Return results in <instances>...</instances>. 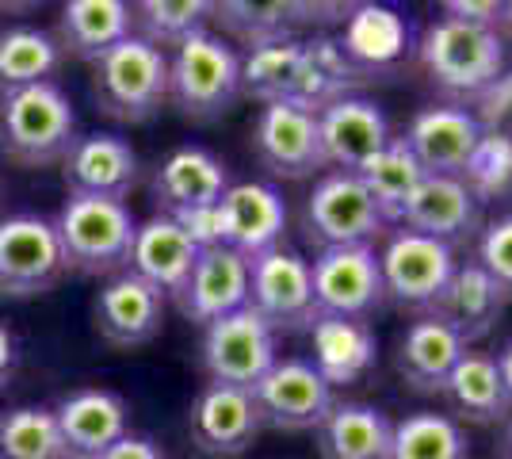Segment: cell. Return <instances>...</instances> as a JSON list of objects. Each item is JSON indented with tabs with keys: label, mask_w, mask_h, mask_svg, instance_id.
Wrapping results in <instances>:
<instances>
[{
	"label": "cell",
	"mask_w": 512,
	"mask_h": 459,
	"mask_svg": "<svg viewBox=\"0 0 512 459\" xmlns=\"http://www.w3.org/2000/svg\"><path fill=\"white\" fill-rule=\"evenodd\" d=\"M417 62L428 81L451 100H474L501 85L505 73V43L490 27L440 16L417 39Z\"/></svg>",
	"instance_id": "6da1fadb"
},
{
	"label": "cell",
	"mask_w": 512,
	"mask_h": 459,
	"mask_svg": "<svg viewBox=\"0 0 512 459\" xmlns=\"http://www.w3.org/2000/svg\"><path fill=\"white\" fill-rule=\"evenodd\" d=\"M77 142V111L54 81L0 96V153L20 169L62 165Z\"/></svg>",
	"instance_id": "7a4b0ae2"
},
{
	"label": "cell",
	"mask_w": 512,
	"mask_h": 459,
	"mask_svg": "<svg viewBox=\"0 0 512 459\" xmlns=\"http://www.w3.org/2000/svg\"><path fill=\"white\" fill-rule=\"evenodd\" d=\"M92 100L111 123L142 127L169 104V54L130 35L92 62Z\"/></svg>",
	"instance_id": "3957f363"
},
{
	"label": "cell",
	"mask_w": 512,
	"mask_h": 459,
	"mask_svg": "<svg viewBox=\"0 0 512 459\" xmlns=\"http://www.w3.org/2000/svg\"><path fill=\"white\" fill-rule=\"evenodd\" d=\"M241 100V54L230 39L199 31L169 54V104L192 123H214Z\"/></svg>",
	"instance_id": "277c9868"
},
{
	"label": "cell",
	"mask_w": 512,
	"mask_h": 459,
	"mask_svg": "<svg viewBox=\"0 0 512 459\" xmlns=\"http://www.w3.org/2000/svg\"><path fill=\"white\" fill-rule=\"evenodd\" d=\"M65 268L81 276H115L130 261L138 222L123 199L69 196L54 219Z\"/></svg>",
	"instance_id": "5b68a950"
},
{
	"label": "cell",
	"mask_w": 512,
	"mask_h": 459,
	"mask_svg": "<svg viewBox=\"0 0 512 459\" xmlns=\"http://www.w3.org/2000/svg\"><path fill=\"white\" fill-rule=\"evenodd\" d=\"M379 268H383L386 303L409 310L413 318H425V314H436L459 261H455L451 245L413 234L402 226L386 238L383 253H379Z\"/></svg>",
	"instance_id": "8992f818"
},
{
	"label": "cell",
	"mask_w": 512,
	"mask_h": 459,
	"mask_svg": "<svg viewBox=\"0 0 512 459\" xmlns=\"http://www.w3.org/2000/svg\"><path fill=\"white\" fill-rule=\"evenodd\" d=\"M302 230L306 241L321 249L337 245H375V238L386 234V219L379 215L371 192L363 188L356 173H325L318 176L314 192L306 196L302 211Z\"/></svg>",
	"instance_id": "52a82bcc"
},
{
	"label": "cell",
	"mask_w": 512,
	"mask_h": 459,
	"mask_svg": "<svg viewBox=\"0 0 512 459\" xmlns=\"http://www.w3.org/2000/svg\"><path fill=\"white\" fill-rule=\"evenodd\" d=\"M276 360L279 333H272V326L249 306L203 326V368L211 383L253 391Z\"/></svg>",
	"instance_id": "ba28073f"
},
{
	"label": "cell",
	"mask_w": 512,
	"mask_h": 459,
	"mask_svg": "<svg viewBox=\"0 0 512 459\" xmlns=\"http://www.w3.org/2000/svg\"><path fill=\"white\" fill-rule=\"evenodd\" d=\"M310 280H314L318 314L367 322L371 314H379L386 306L383 268H379V249L375 245L321 249L318 257L310 261Z\"/></svg>",
	"instance_id": "9c48e42d"
},
{
	"label": "cell",
	"mask_w": 512,
	"mask_h": 459,
	"mask_svg": "<svg viewBox=\"0 0 512 459\" xmlns=\"http://www.w3.org/2000/svg\"><path fill=\"white\" fill-rule=\"evenodd\" d=\"M65 253L54 222L43 215H12L0 222V295L39 299L62 280Z\"/></svg>",
	"instance_id": "30bf717a"
},
{
	"label": "cell",
	"mask_w": 512,
	"mask_h": 459,
	"mask_svg": "<svg viewBox=\"0 0 512 459\" xmlns=\"http://www.w3.org/2000/svg\"><path fill=\"white\" fill-rule=\"evenodd\" d=\"M402 142L428 176L467 180L486 146V123L463 104H432L409 119Z\"/></svg>",
	"instance_id": "8fae6325"
},
{
	"label": "cell",
	"mask_w": 512,
	"mask_h": 459,
	"mask_svg": "<svg viewBox=\"0 0 512 459\" xmlns=\"http://www.w3.org/2000/svg\"><path fill=\"white\" fill-rule=\"evenodd\" d=\"M253 402L264 429H276V433H310V429L318 433V425L337 406L333 387L302 356H279L268 375L253 387Z\"/></svg>",
	"instance_id": "7c38bea8"
},
{
	"label": "cell",
	"mask_w": 512,
	"mask_h": 459,
	"mask_svg": "<svg viewBox=\"0 0 512 459\" xmlns=\"http://www.w3.org/2000/svg\"><path fill=\"white\" fill-rule=\"evenodd\" d=\"M249 310H256L272 333L310 329V322L318 318L310 261L283 245L249 261Z\"/></svg>",
	"instance_id": "4fadbf2b"
},
{
	"label": "cell",
	"mask_w": 512,
	"mask_h": 459,
	"mask_svg": "<svg viewBox=\"0 0 512 459\" xmlns=\"http://www.w3.org/2000/svg\"><path fill=\"white\" fill-rule=\"evenodd\" d=\"M253 153L272 176L306 180L318 176L325 165L318 115L295 104H264L253 123Z\"/></svg>",
	"instance_id": "5bb4252c"
},
{
	"label": "cell",
	"mask_w": 512,
	"mask_h": 459,
	"mask_svg": "<svg viewBox=\"0 0 512 459\" xmlns=\"http://www.w3.org/2000/svg\"><path fill=\"white\" fill-rule=\"evenodd\" d=\"M264 429L260 410L253 402V391L226 387V383H207L195 394L192 414H188V433L192 444L211 459H237L256 444Z\"/></svg>",
	"instance_id": "9a60e30c"
},
{
	"label": "cell",
	"mask_w": 512,
	"mask_h": 459,
	"mask_svg": "<svg viewBox=\"0 0 512 459\" xmlns=\"http://www.w3.org/2000/svg\"><path fill=\"white\" fill-rule=\"evenodd\" d=\"M214 211H218V245L234 249L245 261H256L260 253L276 249L287 230V199L279 196V188L260 180L230 184Z\"/></svg>",
	"instance_id": "2e32d148"
},
{
	"label": "cell",
	"mask_w": 512,
	"mask_h": 459,
	"mask_svg": "<svg viewBox=\"0 0 512 459\" xmlns=\"http://www.w3.org/2000/svg\"><path fill=\"white\" fill-rule=\"evenodd\" d=\"M165 295L142 276H134L130 268L115 272L96 303H92V318H96V333L104 337L111 349H138L150 345L153 337L165 326Z\"/></svg>",
	"instance_id": "e0dca14e"
},
{
	"label": "cell",
	"mask_w": 512,
	"mask_h": 459,
	"mask_svg": "<svg viewBox=\"0 0 512 459\" xmlns=\"http://www.w3.org/2000/svg\"><path fill=\"white\" fill-rule=\"evenodd\" d=\"M402 226L459 249L482 230V199L459 176H425L409 199Z\"/></svg>",
	"instance_id": "ac0fdd59"
},
{
	"label": "cell",
	"mask_w": 512,
	"mask_h": 459,
	"mask_svg": "<svg viewBox=\"0 0 512 459\" xmlns=\"http://www.w3.org/2000/svg\"><path fill=\"white\" fill-rule=\"evenodd\" d=\"M318 134L321 150H325V165L337 169V173H356L375 153L386 150L390 138H394L386 111L375 100L356 96V92L321 111Z\"/></svg>",
	"instance_id": "d6986e66"
},
{
	"label": "cell",
	"mask_w": 512,
	"mask_h": 459,
	"mask_svg": "<svg viewBox=\"0 0 512 459\" xmlns=\"http://www.w3.org/2000/svg\"><path fill=\"white\" fill-rule=\"evenodd\" d=\"M230 176L226 165L203 146H180L172 150L161 169L150 180V196L157 215H188V211H207L218 207V199L226 196Z\"/></svg>",
	"instance_id": "ffe728a7"
},
{
	"label": "cell",
	"mask_w": 512,
	"mask_h": 459,
	"mask_svg": "<svg viewBox=\"0 0 512 459\" xmlns=\"http://www.w3.org/2000/svg\"><path fill=\"white\" fill-rule=\"evenodd\" d=\"M62 176L69 196L123 199L138 184V153L119 134H85L65 153Z\"/></svg>",
	"instance_id": "44dd1931"
},
{
	"label": "cell",
	"mask_w": 512,
	"mask_h": 459,
	"mask_svg": "<svg viewBox=\"0 0 512 459\" xmlns=\"http://www.w3.org/2000/svg\"><path fill=\"white\" fill-rule=\"evenodd\" d=\"M54 421L65 444V459H100L130 429V410L127 402L115 391H88L65 394L54 406Z\"/></svg>",
	"instance_id": "7402d4cb"
},
{
	"label": "cell",
	"mask_w": 512,
	"mask_h": 459,
	"mask_svg": "<svg viewBox=\"0 0 512 459\" xmlns=\"http://www.w3.org/2000/svg\"><path fill=\"white\" fill-rule=\"evenodd\" d=\"M176 306L184 318H192L199 326H211L218 318L249 306V261L226 245L199 249V261L184 291L176 295Z\"/></svg>",
	"instance_id": "603a6c76"
},
{
	"label": "cell",
	"mask_w": 512,
	"mask_h": 459,
	"mask_svg": "<svg viewBox=\"0 0 512 459\" xmlns=\"http://www.w3.org/2000/svg\"><path fill=\"white\" fill-rule=\"evenodd\" d=\"M337 46H341L344 62L363 77V73H383V69L398 66L413 46V35H409V20L398 8L356 4L344 16V31Z\"/></svg>",
	"instance_id": "cb8c5ba5"
},
{
	"label": "cell",
	"mask_w": 512,
	"mask_h": 459,
	"mask_svg": "<svg viewBox=\"0 0 512 459\" xmlns=\"http://www.w3.org/2000/svg\"><path fill=\"white\" fill-rule=\"evenodd\" d=\"M195 261H199V245L169 215H153V219L138 222L127 268L157 287L165 299H176L184 291Z\"/></svg>",
	"instance_id": "d4e9b609"
},
{
	"label": "cell",
	"mask_w": 512,
	"mask_h": 459,
	"mask_svg": "<svg viewBox=\"0 0 512 459\" xmlns=\"http://www.w3.org/2000/svg\"><path fill=\"white\" fill-rule=\"evenodd\" d=\"M310 345H314L310 364L329 387L360 383L379 360V337H375L371 322H360V318L318 314L310 322Z\"/></svg>",
	"instance_id": "484cf974"
},
{
	"label": "cell",
	"mask_w": 512,
	"mask_h": 459,
	"mask_svg": "<svg viewBox=\"0 0 512 459\" xmlns=\"http://www.w3.org/2000/svg\"><path fill=\"white\" fill-rule=\"evenodd\" d=\"M463 352H467L463 337L451 326H444L436 314H425V318H413L406 333L398 337L394 368L413 391L444 394L455 364L463 360Z\"/></svg>",
	"instance_id": "4316f807"
},
{
	"label": "cell",
	"mask_w": 512,
	"mask_h": 459,
	"mask_svg": "<svg viewBox=\"0 0 512 459\" xmlns=\"http://www.w3.org/2000/svg\"><path fill=\"white\" fill-rule=\"evenodd\" d=\"M505 291L493 284L490 276H486V268L478 261H467L455 268V276H451L448 291H444V299L436 306V318L451 326L459 337H463V345H478V341H486L497 322H501V314H505Z\"/></svg>",
	"instance_id": "83f0119b"
},
{
	"label": "cell",
	"mask_w": 512,
	"mask_h": 459,
	"mask_svg": "<svg viewBox=\"0 0 512 459\" xmlns=\"http://www.w3.org/2000/svg\"><path fill=\"white\" fill-rule=\"evenodd\" d=\"M134 35V4L123 0H73L58 16V46L62 54L96 62L111 46Z\"/></svg>",
	"instance_id": "f1b7e54d"
},
{
	"label": "cell",
	"mask_w": 512,
	"mask_h": 459,
	"mask_svg": "<svg viewBox=\"0 0 512 459\" xmlns=\"http://www.w3.org/2000/svg\"><path fill=\"white\" fill-rule=\"evenodd\" d=\"M394 421L367 402H337L318 425L321 459H390Z\"/></svg>",
	"instance_id": "f546056e"
},
{
	"label": "cell",
	"mask_w": 512,
	"mask_h": 459,
	"mask_svg": "<svg viewBox=\"0 0 512 459\" xmlns=\"http://www.w3.org/2000/svg\"><path fill=\"white\" fill-rule=\"evenodd\" d=\"M444 394L455 406V414L474 421V425H505L512 417V398L505 391V379L497 372V360L490 352H463V360L455 364Z\"/></svg>",
	"instance_id": "4dcf8cb0"
},
{
	"label": "cell",
	"mask_w": 512,
	"mask_h": 459,
	"mask_svg": "<svg viewBox=\"0 0 512 459\" xmlns=\"http://www.w3.org/2000/svg\"><path fill=\"white\" fill-rule=\"evenodd\" d=\"M363 77L356 69L344 62L337 39H310L302 43V66H299V85H295V96L291 104L295 108H306L321 115L329 104H337L344 96H352V88L360 85Z\"/></svg>",
	"instance_id": "1f68e13d"
},
{
	"label": "cell",
	"mask_w": 512,
	"mask_h": 459,
	"mask_svg": "<svg viewBox=\"0 0 512 459\" xmlns=\"http://www.w3.org/2000/svg\"><path fill=\"white\" fill-rule=\"evenodd\" d=\"M356 176L363 180V188L371 192L379 215L386 219V226H402V215H406L409 199L417 192V184L425 180V169L417 165V157L409 153V146L402 138H390V146L379 150L367 165L356 169Z\"/></svg>",
	"instance_id": "d6a6232c"
},
{
	"label": "cell",
	"mask_w": 512,
	"mask_h": 459,
	"mask_svg": "<svg viewBox=\"0 0 512 459\" xmlns=\"http://www.w3.org/2000/svg\"><path fill=\"white\" fill-rule=\"evenodd\" d=\"M62 66V46L43 27L0 31V96L31 85H46Z\"/></svg>",
	"instance_id": "836d02e7"
},
{
	"label": "cell",
	"mask_w": 512,
	"mask_h": 459,
	"mask_svg": "<svg viewBox=\"0 0 512 459\" xmlns=\"http://www.w3.org/2000/svg\"><path fill=\"white\" fill-rule=\"evenodd\" d=\"M302 43L283 39V43L256 46L241 58V96H253L264 104H291L295 85H299Z\"/></svg>",
	"instance_id": "e575fe53"
},
{
	"label": "cell",
	"mask_w": 512,
	"mask_h": 459,
	"mask_svg": "<svg viewBox=\"0 0 512 459\" xmlns=\"http://www.w3.org/2000/svg\"><path fill=\"white\" fill-rule=\"evenodd\" d=\"M390 459H470V440L455 417L417 410L394 421Z\"/></svg>",
	"instance_id": "d590c367"
},
{
	"label": "cell",
	"mask_w": 512,
	"mask_h": 459,
	"mask_svg": "<svg viewBox=\"0 0 512 459\" xmlns=\"http://www.w3.org/2000/svg\"><path fill=\"white\" fill-rule=\"evenodd\" d=\"M211 8L214 4L207 0H142L134 4V35L165 54L184 46L199 31H207Z\"/></svg>",
	"instance_id": "8d00e7d4"
},
{
	"label": "cell",
	"mask_w": 512,
	"mask_h": 459,
	"mask_svg": "<svg viewBox=\"0 0 512 459\" xmlns=\"http://www.w3.org/2000/svg\"><path fill=\"white\" fill-rule=\"evenodd\" d=\"M0 459H65L54 410L16 406L0 414Z\"/></svg>",
	"instance_id": "74e56055"
},
{
	"label": "cell",
	"mask_w": 512,
	"mask_h": 459,
	"mask_svg": "<svg viewBox=\"0 0 512 459\" xmlns=\"http://www.w3.org/2000/svg\"><path fill=\"white\" fill-rule=\"evenodd\" d=\"M211 20L234 35L237 43H245L249 50L268 43H283L291 39V27H295V4H245V0H226V4H214ZM222 35V39H226Z\"/></svg>",
	"instance_id": "f35d334b"
},
{
	"label": "cell",
	"mask_w": 512,
	"mask_h": 459,
	"mask_svg": "<svg viewBox=\"0 0 512 459\" xmlns=\"http://www.w3.org/2000/svg\"><path fill=\"white\" fill-rule=\"evenodd\" d=\"M474 261L486 268V276L505 291V299L512 303V215L482 222V230H478V257Z\"/></svg>",
	"instance_id": "ab89813d"
},
{
	"label": "cell",
	"mask_w": 512,
	"mask_h": 459,
	"mask_svg": "<svg viewBox=\"0 0 512 459\" xmlns=\"http://www.w3.org/2000/svg\"><path fill=\"white\" fill-rule=\"evenodd\" d=\"M444 16L497 31V20H501V0H486V4H474V0H470V4L467 0H448V4H444Z\"/></svg>",
	"instance_id": "60d3db41"
},
{
	"label": "cell",
	"mask_w": 512,
	"mask_h": 459,
	"mask_svg": "<svg viewBox=\"0 0 512 459\" xmlns=\"http://www.w3.org/2000/svg\"><path fill=\"white\" fill-rule=\"evenodd\" d=\"M100 459H165V452L153 444L150 437H123L119 444H111Z\"/></svg>",
	"instance_id": "b9f144b4"
},
{
	"label": "cell",
	"mask_w": 512,
	"mask_h": 459,
	"mask_svg": "<svg viewBox=\"0 0 512 459\" xmlns=\"http://www.w3.org/2000/svg\"><path fill=\"white\" fill-rule=\"evenodd\" d=\"M16 364H20L16 337H12V329L0 322V391H4V387H8V379L16 375Z\"/></svg>",
	"instance_id": "7bdbcfd3"
},
{
	"label": "cell",
	"mask_w": 512,
	"mask_h": 459,
	"mask_svg": "<svg viewBox=\"0 0 512 459\" xmlns=\"http://www.w3.org/2000/svg\"><path fill=\"white\" fill-rule=\"evenodd\" d=\"M493 360H497V372H501V379H505V391H509V398H512V341H505V345H501V352H497Z\"/></svg>",
	"instance_id": "ee69618b"
},
{
	"label": "cell",
	"mask_w": 512,
	"mask_h": 459,
	"mask_svg": "<svg viewBox=\"0 0 512 459\" xmlns=\"http://www.w3.org/2000/svg\"><path fill=\"white\" fill-rule=\"evenodd\" d=\"M497 35H501V43L512 39V4H501V20H497Z\"/></svg>",
	"instance_id": "f6af8a7d"
},
{
	"label": "cell",
	"mask_w": 512,
	"mask_h": 459,
	"mask_svg": "<svg viewBox=\"0 0 512 459\" xmlns=\"http://www.w3.org/2000/svg\"><path fill=\"white\" fill-rule=\"evenodd\" d=\"M505 452H509V459H512V417L505 421Z\"/></svg>",
	"instance_id": "bcb514c9"
}]
</instances>
